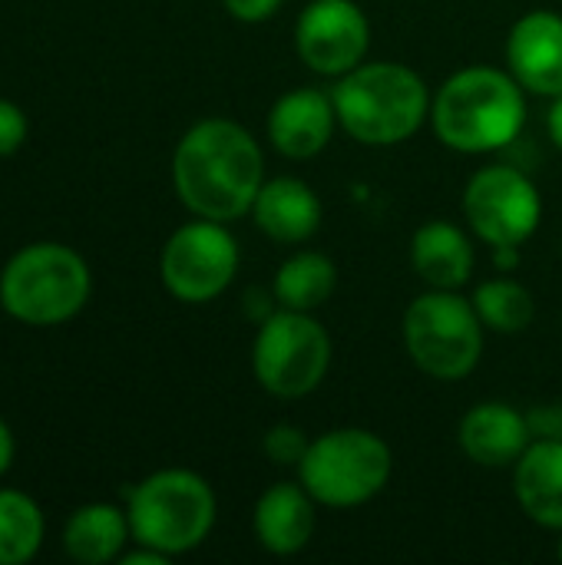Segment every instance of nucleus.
Returning a JSON list of instances; mask_svg holds the SVG:
<instances>
[{
    "instance_id": "f257e3e1",
    "label": "nucleus",
    "mask_w": 562,
    "mask_h": 565,
    "mask_svg": "<svg viewBox=\"0 0 562 565\" xmlns=\"http://www.w3.org/2000/svg\"><path fill=\"white\" fill-rule=\"evenodd\" d=\"M172 185L195 218L235 222L265 185V156L248 129L212 116L185 129L172 152Z\"/></svg>"
},
{
    "instance_id": "f03ea898",
    "label": "nucleus",
    "mask_w": 562,
    "mask_h": 565,
    "mask_svg": "<svg viewBox=\"0 0 562 565\" xmlns=\"http://www.w3.org/2000/svg\"><path fill=\"white\" fill-rule=\"evenodd\" d=\"M527 89L513 73L467 66L454 73L431 103V122L447 149L477 156L510 146L527 122Z\"/></svg>"
},
{
    "instance_id": "7ed1b4c3",
    "label": "nucleus",
    "mask_w": 562,
    "mask_h": 565,
    "mask_svg": "<svg viewBox=\"0 0 562 565\" xmlns=\"http://www.w3.org/2000/svg\"><path fill=\"white\" fill-rule=\"evenodd\" d=\"M338 126L364 146H397L411 139L431 116L424 79L404 63H361L344 73L335 89Z\"/></svg>"
},
{
    "instance_id": "20e7f679",
    "label": "nucleus",
    "mask_w": 562,
    "mask_h": 565,
    "mask_svg": "<svg viewBox=\"0 0 562 565\" xmlns=\"http://www.w3.org/2000/svg\"><path fill=\"white\" fill-rule=\"evenodd\" d=\"M93 295L86 258L63 242H30L0 268L3 311L26 328L73 321Z\"/></svg>"
},
{
    "instance_id": "39448f33",
    "label": "nucleus",
    "mask_w": 562,
    "mask_h": 565,
    "mask_svg": "<svg viewBox=\"0 0 562 565\" xmlns=\"http://www.w3.org/2000/svg\"><path fill=\"white\" fill-rule=\"evenodd\" d=\"M126 516L132 543L159 550L169 559L185 556L199 550L215 526V493L192 470H156L129 490Z\"/></svg>"
},
{
    "instance_id": "423d86ee",
    "label": "nucleus",
    "mask_w": 562,
    "mask_h": 565,
    "mask_svg": "<svg viewBox=\"0 0 562 565\" xmlns=\"http://www.w3.org/2000/svg\"><path fill=\"white\" fill-rule=\"evenodd\" d=\"M391 470V447L361 427L321 434L305 447V457L298 460L301 487L321 507L335 510H351L374 500L388 487Z\"/></svg>"
},
{
    "instance_id": "0eeeda50",
    "label": "nucleus",
    "mask_w": 562,
    "mask_h": 565,
    "mask_svg": "<svg viewBox=\"0 0 562 565\" xmlns=\"http://www.w3.org/2000/svg\"><path fill=\"white\" fill-rule=\"evenodd\" d=\"M404 344L411 361L437 381H464L484 354V321L474 301L457 291H427L404 311Z\"/></svg>"
},
{
    "instance_id": "6e6552de",
    "label": "nucleus",
    "mask_w": 562,
    "mask_h": 565,
    "mask_svg": "<svg viewBox=\"0 0 562 565\" xmlns=\"http://www.w3.org/2000/svg\"><path fill=\"white\" fill-rule=\"evenodd\" d=\"M331 364V338L308 311L282 308L255 338L252 367L255 381L285 401H298L321 387Z\"/></svg>"
},
{
    "instance_id": "1a4fd4ad",
    "label": "nucleus",
    "mask_w": 562,
    "mask_h": 565,
    "mask_svg": "<svg viewBox=\"0 0 562 565\" xmlns=\"http://www.w3.org/2000/svg\"><path fill=\"white\" fill-rule=\"evenodd\" d=\"M238 271V245L225 222L195 218L169 235L159 255V278L176 301L205 305L219 298Z\"/></svg>"
},
{
    "instance_id": "9d476101",
    "label": "nucleus",
    "mask_w": 562,
    "mask_h": 565,
    "mask_svg": "<svg viewBox=\"0 0 562 565\" xmlns=\"http://www.w3.org/2000/svg\"><path fill=\"white\" fill-rule=\"evenodd\" d=\"M464 215L487 245L517 248L537 232L543 202L537 185L520 169L487 166L467 182Z\"/></svg>"
},
{
    "instance_id": "9b49d317",
    "label": "nucleus",
    "mask_w": 562,
    "mask_h": 565,
    "mask_svg": "<svg viewBox=\"0 0 562 565\" xmlns=\"http://www.w3.org/2000/svg\"><path fill=\"white\" fill-rule=\"evenodd\" d=\"M371 23L354 0H311L295 23L301 63L321 76H344L364 63Z\"/></svg>"
},
{
    "instance_id": "f8f14e48",
    "label": "nucleus",
    "mask_w": 562,
    "mask_h": 565,
    "mask_svg": "<svg viewBox=\"0 0 562 565\" xmlns=\"http://www.w3.org/2000/svg\"><path fill=\"white\" fill-rule=\"evenodd\" d=\"M507 66L513 79L537 96H562V17L533 10L520 17L507 40Z\"/></svg>"
},
{
    "instance_id": "ddd939ff",
    "label": "nucleus",
    "mask_w": 562,
    "mask_h": 565,
    "mask_svg": "<svg viewBox=\"0 0 562 565\" xmlns=\"http://www.w3.org/2000/svg\"><path fill=\"white\" fill-rule=\"evenodd\" d=\"M338 113L331 93L315 86H301L285 93L268 113V139L288 159H311L318 156L335 132Z\"/></svg>"
},
{
    "instance_id": "4468645a",
    "label": "nucleus",
    "mask_w": 562,
    "mask_h": 565,
    "mask_svg": "<svg viewBox=\"0 0 562 565\" xmlns=\"http://www.w3.org/2000/svg\"><path fill=\"white\" fill-rule=\"evenodd\" d=\"M457 437H460V450L477 467H487V470L517 467V460L533 444L530 420L517 407L500 404V401L477 404L474 411H467Z\"/></svg>"
},
{
    "instance_id": "2eb2a0df",
    "label": "nucleus",
    "mask_w": 562,
    "mask_h": 565,
    "mask_svg": "<svg viewBox=\"0 0 562 565\" xmlns=\"http://www.w3.org/2000/svg\"><path fill=\"white\" fill-rule=\"evenodd\" d=\"M315 497L298 483H275L255 503V536L275 556L301 553L318 526Z\"/></svg>"
},
{
    "instance_id": "dca6fc26",
    "label": "nucleus",
    "mask_w": 562,
    "mask_h": 565,
    "mask_svg": "<svg viewBox=\"0 0 562 565\" xmlns=\"http://www.w3.org/2000/svg\"><path fill=\"white\" fill-rule=\"evenodd\" d=\"M255 225L285 245H298L308 242L318 225H321V202L315 195V189L301 179L291 175H278L268 179L252 205Z\"/></svg>"
},
{
    "instance_id": "f3484780",
    "label": "nucleus",
    "mask_w": 562,
    "mask_h": 565,
    "mask_svg": "<svg viewBox=\"0 0 562 565\" xmlns=\"http://www.w3.org/2000/svg\"><path fill=\"white\" fill-rule=\"evenodd\" d=\"M513 490L523 513L543 530H562V440L543 437L513 467Z\"/></svg>"
},
{
    "instance_id": "a211bd4d",
    "label": "nucleus",
    "mask_w": 562,
    "mask_h": 565,
    "mask_svg": "<svg viewBox=\"0 0 562 565\" xmlns=\"http://www.w3.org/2000/svg\"><path fill=\"white\" fill-rule=\"evenodd\" d=\"M63 553L79 565L116 563L132 543L129 516L116 503H83L63 523Z\"/></svg>"
},
{
    "instance_id": "6ab92c4d",
    "label": "nucleus",
    "mask_w": 562,
    "mask_h": 565,
    "mask_svg": "<svg viewBox=\"0 0 562 565\" xmlns=\"http://www.w3.org/2000/svg\"><path fill=\"white\" fill-rule=\"evenodd\" d=\"M414 271L441 291H457L474 275V245L450 222H427L411 242Z\"/></svg>"
},
{
    "instance_id": "aec40b11",
    "label": "nucleus",
    "mask_w": 562,
    "mask_h": 565,
    "mask_svg": "<svg viewBox=\"0 0 562 565\" xmlns=\"http://www.w3.org/2000/svg\"><path fill=\"white\" fill-rule=\"evenodd\" d=\"M338 285V268L321 252L291 255L275 275V298L288 311H318Z\"/></svg>"
},
{
    "instance_id": "412c9836",
    "label": "nucleus",
    "mask_w": 562,
    "mask_h": 565,
    "mask_svg": "<svg viewBox=\"0 0 562 565\" xmlns=\"http://www.w3.org/2000/svg\"><path fill=\"white\" fill-rule=\"evenodd\" d=\"M46 516L40 503L17 490L0 487V565H26L43 546Z\"/></svg>"
},
{
    "instance_id": "4be33fe9",
    "label": "nucleus",
    "mask_w": 562,
    "mask_h": 565,
    "mask_svg": "<svg viewBox=\"0 0 562 565\" xmlns=\"http://www.w3.org/2000/svg\"><path fill=\"white\" fill-rule=\"evenodd\" d=\"M474 308L484 321V328L497 334H520L533 324L537 318V301L533 295L513 281V278H490L474 291Z\"/></svg>"
},
{
    "instance_id": "5701e85b",
    "label": "nucleus",
    "mask_w": 562,
    "mask_h": 565,
    "mask_svg": "<svg viewBox=\"0 0 562 565\" xmlns=\"http://www.w3.org/2000/svg\"><path fill=\"white\" fill-rule=\"evenodd\" d=\"M26 136H30V119H26L23 106H17L13 99L0 96V159L20 152Z\"/></svg>"
},
{
    "instance_id": "b1692460",
    "label": "nucleus",
    "mask_w": 562,
    "mask_h": 565,
    "mask_svg": "<svg viewBox=\"0 0 562 565\" xmlns=\"http://www.w3.org/2000/svg\"><path fill=\"white\" fill-rule=\"evenodd\" d=\"M298 434H301V430L278 427V430H272V434H268L265 450H268L278 463H298V460L305 457V447H308V444H301V437H298Z\"/></svg>"
},
{
    "instance_id": "393cba45",
    "label": "nucleus",
    "mask_w": 562,
    "mask_h": 565,
    "mask_svg": "<svg viewBox=\"0 0 562 565\" xmlns=\"http://www.w3.org/2000/svg\"><path fill=\"white\" fill-rule=\"evenodd\" d=\"M222 3L242 23H262V20L275 17L282 7V0H222Z\"/></svg>"
},
{
    "instance_id": "a878e982",
    "label": "nucleus",
    "mask_w": 562,
    "mask_h": 565,
    "mask_svg": "<svg viewBox=\"0 0 562 565\" xmlns=\"http://www.w3.org/2000/svg\"><path fill=\"white\" fill-rule=\"evenodd\" d=\"M13 460H17V437H13V430L7 427V420L0 417V480L10 473Z\"/></svg>"
},
{
    "instance_id": "bb28decb",
    "label": "nucleus",
    "mask_w": 562,
    "mask_h": 565,
    "mask_svg": "<svg viewBox=\"0 0 562 565\" xmlns=\"http://www.w3.org/2000/svg\"><path fill=\"white\" fill-rule=\"evenodd\" d=\"M119 563L123 565H166L169 563V556H162L159 550H149V546H139V543H136V550H132V553H123V556H119Z\"/></svg>"
},
{
    "instance_id": "cd10ccee",
    "label": "nucleus",
    "mask_w": 562,
    "mask_h": 565,
    "mask_svg": "<svg viewBox=\"0 0 562 565\" xmlns=\"http://www.w3.org/2000/svg\"><path fill=\"white\" fill-rule=\"evenodd\" d=\"M547 126H550V139H553V146L562 152V96H553V106H550Z\"/></svg>"
},
{
    "instance_id": "c85d7f7f",
    "label": "nucleus",
    "mask_w": 562,
    "mask_h": 565,
    "mask_svg": "<svg viewBox=\"0 0 562 565\" xmlns=\"http://www.w3.org/2000/svg\"><path fill=\"white\" fill-rule=\"evenodd\" d=\"M562 533V530H560ZM556 553H560V559H562V536H560V546H556Z\"/></svg>"
},
{
    "instance_id": "c756f323",
    "label": "nucleus",
    "mask_w": 562,
    "mask_h": 565,
    "mask_svg": "<svg viewBox=\"0 0 562 565\" xmlns=\"http://www.w3.org/2000/svg\"><path fill=\"white\" fill-rule=\"evenodd\" d=\"M0 311H3V301H0Z\"/></svg>"
}]
</instances>
